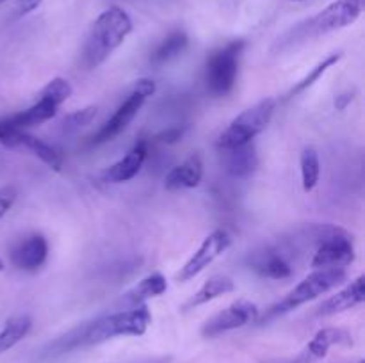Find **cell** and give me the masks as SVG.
<instances>
[{"label": "cell", "mask_w": 365, "mask_h": 363, "mask_svg": "<svg viewBox=\"0 0 365 363\" xmlns=\"http://www.w3.org/2000/svg\"><path fill=\"white\" fill-rule=\"evenodd\" d=\"M134 28L132 18L123 7L110 6L96 16L82 45L81 64L84 70H95L106 63L125 43Z\"/></svg>", "instance_id": "1"}, {"label": "cell", "mask_w": 365, "mask_h": 363, "mask_svg": "<svg viewBox=\"0 0 365 363\" xmlns=\"http://www.w3.org/2000/svg\"><path fill=\"white\" fill-rule=\"evenodd\" d=\"M150 324H152V313L148 306L139 305L93 320L91 324L82 327L81 337L75 344L95 345L116 337H141L146 333Z\"/></svg>", "instance_id": "2"}, {"label": "cell", "mask_w": 365, "mask_h": 363, "mask_svg": "<svg viewBox=\"0 0 365 363\" xmlns=\"http://www.w3.org/2000/svg\"><path fill=\"white\" fill-rule=\"evenodd\" d=\"M362 11L364 0H334L323 11H319L316 16L309 18L307 21L299 23L298 27L292 28L282 39V43L294 45L298 41H305V39H312L317 38V36L344 28L348 25L355 23L360 18V14H362Z\"/></svg>", "instance_id": "3"}, {"label": "cell", "mask_w": 365, "mask_h": 363, "mask_svg": "<svg viewBox=\"0 0 365 363\" xmlns=\"http://www.w3.org/2000/svg\"><path fill=\"white\" fill-rule=\"evenodd\" d=\"M314 238V251L310 267L314 269H346L355 260V246L351 235L335 224H316L309 230Z\"/></svg>", "instance_id": "4"}, {"label": "cell", "mask_w": 365, "mask_h": 363, "mask_svg": "<svg viewBox=\"0 0 365 363\" xmlns=\"http://www.w3.org/2000/svg\"><path fill=\"white\" fill-rule=\"evenodd\" d=\"M348 273L346 269H316L310 273L305 280L299 281L282 301L273 305L264 317V320L274 319V317L285 315V313L292 312V310L299 308L305 302L312 301V299L321 298L327 292L337 288L342 281H346Z\"/></svg>", "instance_id": "5"}, {"label": "cell", "mask_w": 365, "mask_h": 363, "mask_svg": "<svg viewBox=\"0 0 365 363\" xmlns=\"http://www.w3.org/2000/svg\"><path fill=\"white\" fill-rule=\"evenodd\" d=\"M274 109H277V100L264 98L250 109L242 110L217 137V148L223 152V149L239 148V146L253 142V139L267 128Z\"/></svg>", "instance_id": "6"}, {"label": "cell", "mask_w": 365, "mask_h": 363, "mask_svg": "<svg viewBox=\"0 0 365 363\" xmlns=\"http://www.w3.org/2000/svg\"><path fill=\"white\" fill-rule=\"evenodd\" d=\"M245 45L242 39H235L210 53L205 66V82L210 95L227 96L234 91Z\"/></svg>", "instance_id": "7"}, {"label": "cell", "mask_w": 365, "mask_h": 363, "mask_svg": "<svg viewBox=\"0 0 365 363\" xmlns=\"http://www.w3.org/2000/svg\"><path fill=\"white\" fill-rule=\"evenodd\" d=\"M157 91V85L152 78H139L135 80L134 88L128 93L127 98L120 103L116 112L100 127V130L93 135V144H103L113 139H116L121 132L127 130L128 125L134 121L138 112L141 110L143 103L146 102L148 96H152Z\"/></svg>", "instance_id": "8"}, {"label": "cell", "mask_w": 365, "mask_h": 363, "mask_svg": "<svg viewBox=\"0 0 365 363\" xmlns=\"http://www.w3.org/2000/svg\"><path fill=\"white\" fill-rule=\"evenodd\" d=\"M257 319H259V306L255 302L241 299V301L232 302L230 306H227L220 313L210 317L203 324L202 335L207 338H214L217 335L227 333V331H234L239 330V327L248 326V324L255 322Z\"/></svg>", "instance_id": "9"}, {"label": "cell", "mask_w": 365, "mask_h": 363, "mask_svg": "<svg viewBox=\"0 0 365 363\" xmlns=\"http://www.w3.org/2000/svg\"><path fill=\"white\" fill-rule=\"evenodd\" d=\"M232 244V238L230 235L227 233L225 230H214L205 241L202 242L198 249L192 253L191 258L184 263V267H180L177 274V280L178 281H189L192 280L195 276H198L203 269L210 265L217 256L223 255Z\"/></svg>", "instance_id": "10"}, {"label": "cell", "mask_w": 365, "mask_h": 363, "mask_svg": "<svg viewBox=\"0 0 365 363\" xmlns=\"http://www.w3.org/2000/svg\"><path fill=\"white\" fill-rule=\"evenodd\" d=\"M146 157H148V142L138 141L128 149L123 159H120L113 166L106 167L102 171V180L107 182V184H125V182H130L143 169Z\"/></svg>", "instance_id": "11"}, {"label": "cell", "mask_w": 365, "mask_h": 363, "mask_svg": "<svg viewBox=\"0 0 365 363\" xmlns=\"http://www.w3.org/2000/svg\"><path fill=\"white\" fill-rule=\"evenodd\" d=\"M48 258V242L41 233L25 237L11 249V263L21 270H38Z\"/></svg>", "instance_id": "12"}, {"label": "cell", "mask_w": 365, "mask_h": 363, "mask_svg": "<svg viewBox=\"0 0 365 363\" xmlns=\"http://www.w3.org/2000/svg\"><path fill=\"white\" fill-rule=\"evenodd\" d=\"M248 263L259 276L267 278V280H287L294 273L289 260L278 249L269 248V246L259 249V251H253L250 255Z\"/></svg>", "instance_id": "13"}, {"label": "cell", "mask_w": 365, "mask_h": 363, "mask_svg": "<svg viewBox=\"0 0 365 363\" xmlns=\"http://www.w3.org/2000/svg\"><path fill=\"white\" fill-rule=\"evenodd\" d=\"M365 301V276H359L355 281L346 288L339 290L337 294L330 295L327 301L321 302L317 308V315H337V313L351 310L355 306L362 305Z\"/></svg>", "instance_id": "14"}, {"label": "cell", "mask_w": 365, "mask_h": 363, "mask_svg": "<svg viewBox=\"0 0 365 363\" xmlns=\"http://www.w3.org/2000/svg\"><path fill=\"white\" fill-rule=\"evenodd\" d=\"M203 178V162L200 155H191L184 162L175 166L164 178V187L168 191L198 187Z\"/></svg>", "instance_id": "15"}, {"label": "cell", "mask_w": 365, "mask_h": 363, "mask_svg": "<svg viewBox=\"0 0 365 363\" xmlns=\"http://www.w3.org/2000/svg\"><path fill=\"white\" fill-rule=\"evenodd\" d=\"M221 153H223L225 169L234 178L252 177L257 171V167H259V155H257L253 142L239 146V148L223 149Z\"/></svg>", "instance_id": "16"}, {"label": "cell", "mask_w": 365, "mask_h": 363, "mask_svg": "<svg viewBox=\"0 0 365 363\" xmlns=\"http://www.w3.org/2000/svg\"><path fill=\"white\" fill-rule=\"evenodd\" d=\"M57 109H59V107L53 105L48 100L38 98V102H36L34 105L27 107V109L20 110V112H14L2 117L6 123L11 125V127L18 128V130H27V128L38 127V125L52 120L57 114Z\"/></svg>", "instance_id": "17"}, {"label": "cell", "mask_w": 365, "mask_h": 363, "mask_svg": "<svg viewBox=\"0 0 365 363\" xmlns=\"http://www.w3.org/2000/svg\"><path fill=\"white\" fill-rule=\"evenodd\" d=\"M166 290H168L166 278H164L160 273H153L150 274V276L143 278V280L139 281L135 287H132L130 290L125 292V294L121 295L120 302L121 305L134 308V306L145 305L148 299L157 298V295L164 294Z\"/></svg>", "instance_id": "18"}, {"label": "cell", "mask_w": 365, "mask_h": 363, "mask_svg": "<svg viewBox=\"0 0 365 363\" xmlns=\"http://www.w3.org/2000/svg\"><path fill=\"white\" fill-rule=\"evenodd\" d=\"M353 338L351 335L341 327H324V330L317 331L316 337L309 342L305 352L310 358V362L324 358L334 345H351Z\"/></svg>", "instance_id": "19"}, {"label": "cell", "mask_w": 365, "mask_h": 363, "mask_svg": "<svg viewBox=\"0 0 365 363\" xmlns=\"http://www.w3.org/2000/svg\"><path fill=\"white\" fill-rule=\"evenodd\" d=\"M18 148H25L29 149V152H32L41 162H45L50 169L61 171V167H63V155H61L52 144L45 142L43 139L36 137V135L29 134L27 130H18L16 149Z\"/></svg>", "instance_id": "20"}, {"label": "cell", "mask_w": 365, "mask_h": 363, "mask_svg": "<svg viewBox=\"0 0 365 363\" xmlns=\"http://www.w3.org/2000/svg\"><path fill=\"white\" fill-rule=\"evenodd\" d=\"M234 290H235V283L232 281V278L223 276V274H214V276H210L209 280L202 285V288H200V290L196 292L187 302H185L184 308L185 310L196 308V306L205 305V302L214 301V299L230 294V292Z\"/></svg>", "instance_id": "21"}, {"label": "cell", "mask_w": 365, "mask_h": 363, "mask_svg": "<svg viewBox=\"0 0 365 363\" xmlns=\"http://www.w3.org/2000/svg\"><path fill=\"white\" fill-rule=\"evenodd\" d=\"M187 46L189 36L185 34L184 31H173L157 45V48L153 50L152 56H150V63H152L153 66H164V64H168L170 60L182 56Z\"/></svg>", "instance_id": "22"}, {"label": "cell", "mask_w": 365, "mask_h": 363, "mask_svg": "<svg viewBox=\"0 0 365 363\" xmlns=\"http://www.w3.org/2000/svg\"><path fill=\"white\" fill-rule=\"evenodd\" d=\"M31 327H32V319L29 315L11 317V319L4 324L2 331H0V352L14 347L21 338L27 337Z\"/></svg>", "instance_id": "23"}, {"label": "cell", "mask_w": 365, "mask_h": 363, "mask_svg": "<svg viewBox=\"0 0 365 363\" xmlns=\"http://www.w3.org/2000/svg\"><path fill=\"white\" fill-rule=\"evenodd\" d=\"M299 166H302L303 191H314L321 177V160L317 149L312 146H307L299 155Z\"/></svg>", "instance_id": "24"}, {"label": "cell", "mask_w": 365, "mask_h": 363, "mask_svg": "<svg viewBox=\"0 0 365 363\" xmlns=\"http://www.w3.org/2000/svg\"><path fill=\"white\" fill-rule=\"evenodd\" d=\"M73 95V88H71L70 82L63 77H56L45 85V88L39 91V98H45L48 102H52L53 105H63L70 96Z\"/></svg>", "instance_id": "25"}, {"label": "cell", "mask_w": 365, "mask_h": 363, "mask_svg": "<svg viewBox=\"0 0 365 363\" xmlns=\"http://www.w3.org/2000/svg\"><path fill=\"white\" fill-rule=\"evenodd\" d=\"M339 59H341V53L335 52V53H331V56H328L324 60H321V63L317 64V66L314 68V70L310 71V73L307 75V77H303L302 80H299L298 84H296L294 88L291 89L289 96H296V95H299V93L307 91V89H309V88H312V85L316 84V82L319 80V78L323 77V75L327 73V71L330 70V68L334 66V64L339 63Z\"/></svg>", "instance_id": "26"}, {"label": "cell", "mask_w": 365, "mask_h": 363, "mask_svg": "<svg viewBox=\"0 0 365 363\" xmlns=\"http://www.w3.org/2000/svg\"><path fill=\"white\" fill-rule=\"evenodd\" d=\"M96 112H98V109H96V107H93V105L86 107V109L75 110V112L68 114V116L64 117L63 128L66 132H75V130H78V128H82V127H88V125H91L93 121H95Z\"/></svg>", "instance_id": "27"}, {"label": "cell", "mask_w": 365, "mask_h": 363, "mask_svg": "<svg viewBox=\"0 0 365 363\" xmlns=\"http://www.w3.org/2000/svg\"><path fill=\"white\" fill-rule=\"evenodd\" d=\"M16 189L13 185H6V187H0V219L6 216L11 210V206L16 201Z\"/></svg>", "instance_id": "28"}, {"label": "cell", "mask_w": 365, "mask_h": 363, "mask_svg": "<svg viewBox=\"0 0 365 363\" xmlns=\"http://www.w3.org/2000/svg\"><path fill=\"white\" fill-rule=\"evenodd\" d=\"M185 134V127H171L163 130L160 134L155 135V139L159 142H164V144H175V142L180 141Z\"/></svg>", "instance_id": "29"}, {"label": "cell", "mask_w": 365, "mask_h": 363, "mask_svg": "<svg viewBox=\"0 0 365 363\" xmlns=\"http://www.w3.org/2000/svg\"><path fill=\"white\" fill-rule=\"evenodd\" d=\"M43 4V0H14V16L21 18L25 14H31L32 11L38 9L39 6Z\"/></svg>", "instance_id": "30"}, {"label": "cell", "mask_w": 365, "mask_h": 363, "mask_svg": "<svg viewBox=\"0 0 365 363\" xmlns=\"http://www.w3.org/2000/svg\"><path fill=\"white\" fill-rule=\"evenodd\" d=\"M353 100H355V91L341 93V95L335 96V102H334L335 109H337V110H346V109H348L349 103L353 102Z\"/></svg>", "instance_id": "31"}, {"label": "cell", "mask_w": 365, "mask_h": 363, "mask_svg": "<svg viewBox=\"0 0 365 363\" xmlns=\"http://www.w3.org/2000/svg\"><path fill=\"white\" fill-rule=\"evenodd\" d=\"M4 269V262H2V260H0V270H2Z\"/></svg>", "instance_id": "32"}, {"label": "cell", "mask_w": 365, "mask_h": 363, "mask_svg": "<svg viewBox=\"0 0 365 363\" xmlns=\"http://www.w3.org/2000/svg\"><path fill=\"white\" fill-rule=\"evenodd\" d=\"M4 2H7V0H0V4H4Z\"/></svg>", "instance_id": "33"}, {"label": "cell", "mask_w": 365, "mask_h": 363, "mask_svg": "<svg viewBox=\"0 0 365 363\" xmlns=\"http://www.w3.org/2000/svg\"><path fill=\"white\" fill-rule=\"evenodd\" d=\"M296 2H302V0H296Z\"/></svg>", "instance_id": "34"}]
</instances>
